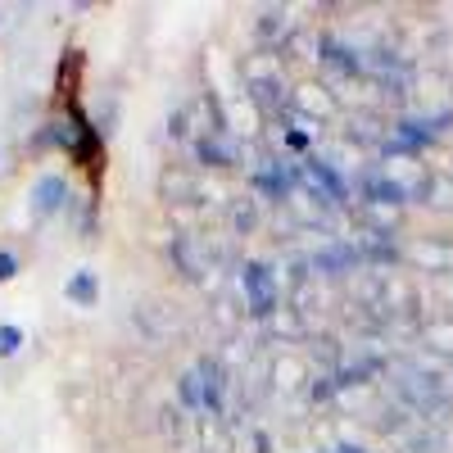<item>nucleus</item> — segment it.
I'll return each instance as SVG.
<instances>
[{
  "instance_id": "6",
  "label": "nucleus",
  "mask_w": 453,
  "mask_h": 453,
  "mask_svg": "<svg viewBox=\"0 0 453 453\" xmlns=\"http://www.w3.org/2000/svg\"><path fill=\"white\" fill-rule=\"evenodd\" d=\"M412 258L426 263L431 273H449V268H453V250H449V245H435V241H431V245H418V250H412Z\"/></svg>"
},
{
  "instance_id": "1",
  "label": "nucleus",
  "mask_w": 453,
  "mask_h": 453,
  "mask_svg": "<svg viewBox=\"0 0 453 453\" xmlns=\"http://www.w3.org/2000/svg\"><path fill=\"white\" fill-rule=\"evenodd\" d=\"M241 290H245V304L254 318H273L277 313V277L268 263H245L241 268Z\"/></svg>"
},
{
  "instance_id": "13",
  "label": "nucleus",
  "mask_w": 453,
  "mask_h": 453,
  "mask_svg": "<svg viewBox=\"0 0 453 453\" xmlns=\"http://www.w3.org/2000/svg\"><path fill=\"white\" fill-rule=\"evenodd\" d=\"M340 453H363V449H340Z\"/></svg>"
},
{
  "instance_id": "11",
  "label": "nucleus",
  "mask_w": 453,
  "mask_h": 453,
  "mask_svg": "<svg viewBox=\"0 0 453 453\" xmlns=\"http://www.w3.org/2000/svg\"><path fill=\"white\" fill-rule=\"evenodd\" d=\"M200 159H213V164H232V150L218 145V141H200Z\"/></svg>"
},
{
  "instance_id": "5",
  "label": "nucleus",
  "mask_w": 453,
  "mask_h": 453,
  "mask_svg": "<svg viewBox=\"0 0 453 453\" xmlns=\"http://www.w3.org/2000/svg\"><path fill=\"white\" fill-rule=\"evenodd\" d=\"M64 295L73 299V304H82V309H91L96 304V295H100V286H96V273H78L68 286H64Z\"/></svg>"
},
{
  "instance_id": "7",
  "label": "nucleus",
  "mask_w": 453,
  "mask_h": 453,
  "mask_svg": "<svg viewBox=\"0 0 453 453\" xmlns=\"http://www.w3.org/2000/svg\"><path fill=\"white\" fill-rule=\"evenodd\" d=\"M309 177L326 186V191H331V200H345V181H340V177H335L326 164H318V159H313V164H309Z\"/></svg>"
},
{
  "instance_id": "10",
  "label": "nucleus",
  "mask_w": 453,
  "mask_h": 453,
  "mask_svg": "<svg viewBox=\"0 0 453 453\" xmlns=\"http://www.w3.org/2000/svg\"><path fill=\"white\" fill-rule=\"evenodd\" d=\"M19 345H23V331L19 326H0V358L19 354Z\"/></svg>"
},
{
  "instance_id": "3",
  "label": "nucleus",
  "mask_w": 453,
  "mask_h": 453,
  "mask_svg": "<svg viewBox=\"0 0 453 453\" xmlns=\"http://www.w3.org/2000/svg\"><path fill=\"white\" fill-rule=\"evenodd\" d=\"M196 376H200V395H204V408H209V412H222L226 376H222L218 358H200V363H196Z\"/></svg>"
},
{
  "instance_id": "12",
  "label": "nucleus",
  "mask_w": 453,
  "mask_h": 453,
  "mask_svg": "<svg viewBox=\"0 0 453 453\" xmlns=\"http://www.w3.org/2000/svg\"><path fill=\"white\" fill-rule=\"evenodd\" d=\"M19 277V258L10 250H0V281H14Z\"/></svg>"
},
{
  "instance_id": "2",
  "label": "nucleus",
  "mask_w": 453,
  "mask_h": 453,
  "mask_svg": "<svg viewBox=\"0 0 453 453\" xmlns=\"http://www.w3.org/2000/svg\"><path fill=\"white\" fill-rule=\"evenodd\" d=\"M64 200H68V181H64V177H55V173H46L42 181L32 186V213H36V218L59 213V209H64Z\"/></svg>"
},
{
  "instance_id": "8",
  "label": "nucleus",
  "mask_w": 453,
  "mask_h": 453,
  "mask_svg": "<svg viewBox=\"0 0 453 453\" xmlns=\"http://www.w3.org/2000/svg\"><path fill=\"white\" fill-rule=\"evenodd\" d=\"M177 395H181V403H186V408H204V395H200V376H196V372H186V376H181Z\"/></svg>"
},
{
  "instance_id": "9",
  "label": "nucleus",
  "mask_w": 453,
  "mask_h": 453,
  "mask_svg": "<svg viewBox=\"0 0 453 453\" xmlns=\"http://www.w3.org/2000/svg\"><path fill=\"white\" fill-rule=\"evenodd\" d=\"M426 196H435L431 204H440V209H453V181H449V177H440V181H426Z\"/></svg>"
},
{
  "instance_id": "4",
  "label": "nucleus",
  "mask_w": 453,
  "mask_h": 453,
  "mask_svg": "<svg viewBox=\"0 0 453 453\" xmlns=\"http://www.w3.org/2000/svg\"><path fill=\"white\" fill-rule=\"evenodd\" d=\"M295 181H299V177H295V173H286L281 164H268V168L258 173V186H263V191H268V196H277V200L295 191Z\"/></svg>"
}]
</instances>
